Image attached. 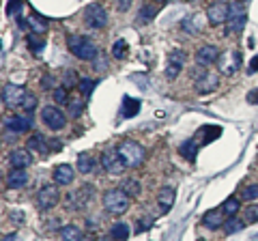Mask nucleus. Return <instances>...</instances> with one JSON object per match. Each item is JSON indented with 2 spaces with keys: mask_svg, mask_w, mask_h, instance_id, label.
Returning a JSON list of instances; mask_svg holds the SVG:
<instances>
[{
  "mask_svg": "<svg viewBox=\"0 0 258 241\" xmlns=\"http://www.w3.org/2000/svg\"><path fill=\"white\" fill-rule=\"evenodd\" d=\"M84 22H86L88 28L99 30L108 24V11L103 9L99 2H90L86 9H84Z\"/></svg>",
  "mask_w": 258,
  "mask_h": 241,
  "instance_id": "nucleus-4",
  "label": "nucleus"
},
{
  "mask_svg": "<svg viewBox=\"0 0 258 241\" xmlns=\"http://www.w3.org/2000/svg\"><path fill=\"white\" fill-rule=\"evenodd\" d=\"M123 190H125L129 196H138L140 194V183L135 179H125L123 181Z\"/></svg>",
  "mask_w": 258,
  "mask_h": 241,
  "instance_id": "nucleus-32",
  "label": "nucleus"
},
{
  "mask_svg": "<svg viewBox=\"0 0 258 241\" xmlns=\"http://www.w3.org/2000/svg\"><path fill=\"white\" fill-rule=\"evenodd\" d=\"M194 80H196V90H198V93H202V95L215 90L217 84H219L217 74L206 71V69H198V74H194Z\"/></svg>",
  "mask_w": 258,
  "mask_h": 241,
  "instance_id": "nucleus-10",
  "label": "nucleus"
},
{
  "mask_svg": "<svg viewBox=\"0 0 258 241\" xmlns=\"http://www.w3.org/2000/svg\"><path fill=\"white\" fill-rule=\"evenodd\" d=\"M140 112V101L138 99H133V97H125L123 99V116H135Z\"/></svg>",
  "mask_w": 258,
  "mask_h": 241,
  "instance_id": "nucleus-28",
  "label": "nucleus"
},
{
  "mask_svg": "<svg viewBox=\"0 0 258 241\" xmlns=\"http://www.w3.org/2000/svg\"><path fill=\"white\" fill-rule=\"evenodd\" d=\"M58 200H61V192L56 190V185H43L37 194V205H39V209H43V211L54 209L58 205Z\"/></svg>",
  "mask_w": 258,
  "mask_h": 241,
  "instance_id": "nucleus-9",
  "label": "nucleus"
},
{
  "mask_svg": "<svg viewBox=\"0 0 258 241\" xmlns=\"http://www.w3.org/2000/svg\"><path fill=\"white\" fill-rule=\"evenodd\" d=\"M228 11H230V4L213 2L209 9H206V17H209V24H211V26H222L224 22H228Z\"/></svg>",
  "mask_w": 258,
  "mask_h": 241,
  "instance_id": "nucleus-14",
  "label": "nucleus"
},
{
  "mask_svg": "<svg viewBox=\"0 0 258 241\" xmlns=\"http://www.w3.org/2000/svg\"><path fill=\"white\" fill-rule=\"evenodd\" d=\"M243 229V222L241 220H237V218H230L228 222L224 224V231H226V235H235V233H239Z\"/></svg>",
  "mask_w": 258,
  "mask_h": 241,
  "instance_id": "nucleus-33",
  "label": "nucleus"
},
{
  "mask_svg": "<svg viewBox=\"0 0 258 241\" xmlns=\"http://www.w3.org/2000/svg\"><path fill=\"white\" fill-rule=\"evenodd\" d=\"M155 13H157V9H155V6H151V4H144V6H142V9H140V22H151Z\"/></svg>",
  "mask_w": 258,
  "mask_h": 241,
  "instance_id": "nucleus-36",
  "label": "nucleus"
},
{
  "mask_svg": "<svg viewBox=\"0 0 258 241\" xmlns=\"http://www.w3.org/2000/svg\"><path fill=\"white\" fill-rule=\"evenodd\" d=\"M41 119L52 132H58V129H63L64 125H67V116H64V112H61V108H54V106H45L41 110Z\"/></svg>",
  "mask_w": 258,
  "mask_h": 241,
  "instance_id": "nucleus-8",
  "label": "nucleus"
},
{
  "mask_svg": "<svg viewBox=\"0 0 258 241\" xmlns=\"http://www.w3.org/2000/svg\"><path fill=\"white\" fill-rule=\"evenodd\" d=\"M119 155L123 158V161H125V166L127 168H135V166H140L142 161H144L146 158V151H144V147L138 145L135 140H123L121 145H119Z\"/></svg>",
  "mask_w": 258,
  "mask_h": 241,
  "instance_id": "nucleus-3",
  "label": "nucleus"
},
{
  "mask_svg": "<svg viewBox=\"0 0 258 241\" xmlns=\"http://www.w3.org/2000/svg\"><path fill=\"white\" fill-rule=\"evenodd\" d=\"M217 58H219V50L215 45H202V48L196 52V65H200V67L217 63Z\"/></svg>",
  "mask_w": 258,
  "mask_h": 241,
  "instance_id": "nucleus-15",
  "label": "nucleus"
},
{
  "mask_svg": "<svg viewBox=\"0 0 258 241\" xmlns=\"http://www.w3.org/2000/svg\"><path fill=\"white\" fill-rule=\"evenodd\" d=\"M174 198H177V192H174L172 185H166L161 187L159 194H157V207L161 213H168L174 207Z\"/></svg>",
  "mask_w": 258,
  "mask_h": 241,
  "instance_id": "nucleus-16",
  "label": "nucleus"
},
{
  "mask_svg": "<svg viewBox=\"0 0 258 241\" xmlns=\"http://www.w3.org/2000/svg\"><path fill=\"white\" fill-rule=\"evenodd\" d=\"M159 2H164V0H159Z\"/></svg>",
  "mask_w": 258,
  "mask_h": 241,
  "instance_id": "nucleus-48",
  "label": "nucleus"
},
{
  "mask_svg": "<svg viewBox=\"0 0 258 241\" xmlns=\"http://www.w3.org/2000/svg\"><path fill=\"white\" fill-rule=\"evenodd\" d=\"M127 50H129L127 48V41H125V39H119V41H114V45H112V56L121 61V58L127 56Z\"/></svg>",
  "mask_w": 258,
  "mask_h": 241,
  "instance_id": "nucleus-31",
  "label": "nucleus"
},
{
  "mask_svg": "<svg viewBox=\"0 0 258 241\" xmlns=\"http://www.w3.org/2000/svg\"><path fill=\"white\" fill-rule=\"evenodd\" d=\"M239 65H241V56H239V52L235 50H228V52H222L217 58V67L224 71L226 76H232L235 71L239 69Z\"/></svg>",
  "mask_w": 258,
  "mask_h": 241,
  "instance_id": "nucleus-11",
  "label": "nucleus"
},
{
  "mask_svg": "<svg viewBox=\"0 0 258 241\" xmlns=\"http://www.w3.org/2000/svg\"><path fill=\"white\" fill-rule=\"evenodd\" d=\"M151 224H153V218H146V220H142L140 226H138V233H142L144 229H151Z\"/></svg>",
  "mask_w": 258,
  "mask_h": 241,
  "instance_id": "nucleus-43",
  "label": "nucleus"
},
{
  "mask_svg": "<svg viewBox=\"0 0 258 241\" xmlns=\"http://www.w3.org/2000/svg\"><path fill=\"white\" fill-rule=\"evenodd\" d=\"M32 161V155L28 149H17V151H13L9 155V166L11 168H28Z\"/></svg>",
  "mask_w": 258,
  "mask_h": 241,
  "instance_id": "nucleus-21",
  "label": "nucleus"
},
{
  "mask_svg": "<svg viewBox=\"0 0 258 241\" xmlns=\"http://www.w3.org/2000/svg\"><path fill=\"white\" fill-rule=\"evenodd\" d=\"M82 112V101H71V116H80Z\"/></svg>",
  "mask_w": 258,
  "mask_h": 241,
  "instance_id": "nucleus-42",
  "label": "nucleus"
},
{
  "mask_svg": "<svg viewBox=\"0 0 258 241\" xmlns=\"http://www.w3.org/2000/svg\"><path fill=\"white\" fill-rule=\"evenodd\" d=\"M93 196V185H84L80 190L71 192L67 196V205L69 209H84V207L88 205V198Z\"/></svg>",
  "mask_w": 258,
  "mask_h": 241,
  "instance_id": "nucleus-13",
  "label": "nucleus"
},
{
  "mask_svg": "<svg viewBox=\"0 0 258 241\" xmlns=\"http://www.w3.org/2000/svg\"><path fill=\"white\" fill-rule=\"evenodd\" d=\"M54 183L56 185H69V183H73V179H75V172H73V168H71L69 164H61V166H56L54 168Z\"/></svg>",
  "mask_w": 258,
  "mask_h": 241,
  "instance_id": "nucleus-19",
  "label": "nucleus"
},
{
  "mask_svg": "<svg viewBox=\"0 0 258 241\" xmlns=\"http://www.w3.org/2000/svg\"><path fill=\"white\" fill-rule=\"evenodd\" d=\"M28 183V172H26V168H13L9 172V179H6V187H11V190H19V187H26Z\"/></svg>",
  "mask_w": 258,
  "mask_h": 241,
  "instance_id": "nucleus-20",
  "label": "nucleus"
},
{
  "mask_svg": "<svg viewBox=\"0 0 258 241\" xmlns=\"http://www.w3.org/2000/svg\"><path fill=\"white\" fill-rule=\"evenodd\" d=\"M239 207H241V205H239V198L232 196V198H228V200H226V203L222 205V211H224L228 218H235L237 213H239Z\"/></svg>",
  "mask_w": 258,
  "mask_h": 241,
  "instance_id": "nucleus-30",
  "label": "nucleus"
},
{
  "mask_svg": "<svg viewBox=\"0 0 258 241\" xmlns=\"http://www.w3.org/2000/svg\"><path fill=\"white\" fill-rule=\"evenodd\" d=\"M179 153L183 155V158H185L187 161H194V160H196V155H198V142L194 140V138L185 140L183 145L179 147Z\"/></svg>",
  "mask_w": 258,
  "mask_h": 241,
  "instance_id": "nucleus-24",
  "label": "nucleus"
},
{
  "mask_svg": "<svg viewBox=\"0 0 258 241\" xmlns=\"http://www.w3.org/2000/svg\"><path fill=\"white\" fill-rule=\"evenodd\" d=\"M241 198H243V200H256V198H258V183H252V185H248V187H243Z\"/></svg>",
  "mask_w": 258,
  "mask_h": 241,
  "instance_id": "nucleus-34",
  "label": "nucleus"
},
{
  "mask_svg": "<svg viewBox=\"0 0 258 241\" xmlns=\"http://www.w3.org/2000/svg\"><path fill=\"white\" fill-rule=\"evenodd\" d=\"M2 241H19V235H15V233H11V235H4Z\"/></svg>",
  "mask_w": 258,
  "mask_h": 241,
  "instance_id": "nucleus-46",
  "label": "nucleus"
},
{
  "mask_svg": "<svg viewBox=\"0 0 258 241\" xmlns=\"http://www.w3.org/2000/svg\"><path fill=\"white\" fill-rule=\"evenodd\" d=\"M245 222H258V205H252L245 209Z\"/></svg>",
  "mask_w": 258,
  "mask_h": 241,
  "instance_id": "nucleus-38",
  "label": "nucleus"
},
{
  "mask_svg": "<svg viewBox=\"0 0 258 241\" xmlns=\"http://www.w3.org/2000/svg\"><path fill=\"white\" fill-rule=\"evenodd\" d=\"M256 71H258V56H254V58L250 61V69H248V74H256Z\"/></svg>",
  "mask_w": 258,
  "mask_h": 241,
  "instance_id": "nucleus-44",
  "label": "nucleus"
},
{
  "mask_svg": "<svg viewBox=\"0 0 258 241\" xmlns=\"http://www.w3.org/2000/svg\"><path fill=\"white\" fill-rule=\"evenodd\" d=\"M52 97H54V101H56V103H67V99H69V95H67V86H58V88H54V93H52Z\"/></svg>",
  "mask_w": 258,
  "mask_h": 241,
  "instance_id": "nucleus-37",
  "label": "nucleus"
},
{
  "mask_svg": "<svg viewBox=\"0 0 258 241\" xmlns=\"http://www.w3.org/2000/svg\"><path fill=\"white\" fill-rule=\"evenodd\" d=\"M110 237L116 239V241H125L129 237V224L125 222H116L112 229H110Z\"/></svg>",
  "mask_w": 258,
  "mask_h": 241,
  "instance_id": "nucleus-29",
  "label": "nucleus"
},
{
  "mask_svg": "<svg viewBox=\"0 0 258 241\" xmlns=\"http://www.w3.org/2000/svg\"><path fill=\"white\" fill-rule=\"evenodd\" d=\"M26 95H28V90H26L24 86H17V84L6 82L2 86V103L9 108H17V106L22 108Z\"/></svg>",
  "mask_w": 258,
  "mask_h": 241,
  "instance_id": "nucleus-6",
  "label": "nucleus"
},
{
  "mask_svg": "<svg viewBox=\"0 0 258 241\" xmlns=\"http://www.w3.org/2000/svg\"><path fill=\"white\" fill-rule=\"evenodd\" d=\"M224 218H226V213L222 209H211V211H206L202 216V224L206 226V229H211V231L224 229V224H226Z\"/></svg>",
  "mask_w": 258,
  "mask_h": 241,
  "instance_id": "nucleus-18",
  "label": "nucleus"
},
{
  "mask_svg": "<svg viewBox=\"0 0 258 241\" xmlns=\"http://www.w3.org/2000/svg\"><path fill=\"white\" fill-rule=\"evenodd\" d=\"M19 6H22V0H11V4L6 6V15H15Z\"/></svg>",
  "mask_w": 258,
  "mask_h": 241,
  "instance_id": "nucleus-40",
  "label": "nucleus"
},
{
  "mask_svg": "<svg viewBox=\"0 0 258 241\" xmlns=\"http://www.w3.org/2000/svg\"><path fill=\"white\" fill-rule=\"evenodd\" d=\"M67 45H69L71 54L75 58H80V61H95L97 54H99L95 41H90L88 37H82V35H69Z\"/></svg>",
  "mask_w": 258,
  "mask_h": 241,
  "instance_id": "nucleus-2",
  "label": "nucleus"
},
{
  "mask_svg": "<svg viewBox=\"0 0 258 241\" xmlns=\"http://www.w3.org/2000/svg\"><path fill=\"white\" fill-rule=\"evenodd\" d=\"M248 101H250V103H258V90H254V93L248 95Z\"/></svg>",
  "mask_w": 258,
  "mask_h": 241,
  "instance_id": "nucleus-45",
  "label": "nucleus"
},
{
  "mask_svg": "<svg viewBox=\"0 0 258 241\" xmlns=\"http://www.w3.org/2000/svg\"><path fill=\"white\" fill-rule=\"evenodd\" d=\"M22 108L26 110V112H32V110L37 108V97L32 93H28V95H26V99H24V103H22Z\"/></svg>",
  "mask_w": 258,
  "mask_h": 241,
  "instance_id": "nucleus-39",
  "label": "nucleus"
},
{
  "mask_svg": "<svg viewBox=\"0 0 258 241\" xmlns=\"http://www.w3.org/2000/svg\"><path fill=\"white\" fill-rule=\"evenodd\" d=\"M101 168L106 170L108 174H114V177H119V174L125 172V161L119 155V151H103L101 153Z\"/></svg>",
  "mask_w": 258,
  "mask_h": 241,
  "instance_id": "nucleus-7",
  "label": "nucleus"
},
{
  "mask_svg": "<svg viewBox=\"0 0 258 241\" xmlns=\"http://www.w3.org/2000/svg\"><path fill=\"white\" fill-rule=\"evenodd\" d=\"M129 194L123 190V187H112V190H106L103 194L101 203H103V209L112 216H123L127 209H129Z\"/></svg>",
  "mask_w": 258,
  "mask_h": 241,
  "instance_id": "nucleus-1",
  "label": "nucleus"
},
{
  "mask_svg": "<svg viewBox=\"0 0 258 241\" xmlns=\"http://www.w3.org/2000/svg\"><path fill=\"white\" fill-rule=\"evenodd\" d=\"M245 19H248V13H245V4L243 2H232L230 4V11H228V28L226 32L232 35V32H241L243 26H245Z\"/></svg>",
  "mask_w": 258,
  "mask_h": 241,
  "instance_id": "nucleus-5",
  "label": "nucleus"
},
{
  "mask_svg": "<svg viewBox=\"0 0 258 241\" xmlns=\"http://www.w3.org/2000/svg\"><path fill=\"white\" fill-rule=\"evenodd\" d=\"M61 237H63V241H82L84 239L82 237V231L77 229V226H73V224L63 226V229H61Z\"/></svg>",
  "mask_w": 258,
  "mask_h": 241,
  "instance_id": "nucleus-27",
  "label": "nucleus"
},
{
  "mask_svg": "<svg viewBox=\"0 0 258 241\" xmlns=\"http://www.w3.org/2000/svg\"><path fill=\"white\" fill-rule=\"evenodd\" d=\"M93 88H95V82L88 80V78H82V80H80V93L86 97V99L90 97V93H93Z\"/></svg>",
  "mask_w": 258,
  "mask_h": 241,
  "instance_id": "nucleus-35",
  "label": "nucleus"
},
{
  "mask_svg": "<svg viewBox=\"0 0 258 241\" xmlns=\"http://www.w3.org/2000/svg\"><path fill=\"white\" fill-rule=\"evenodd\" d=\"M183 63H185V52L172 50L170 54H168V63H166V78H168V80L179 78L181 69H183Z\"/></svg>",
  "mask_w": 258,
  "mask_h": 241,
  "instance_id": "nucleus-12",
  "label": "nucleus"
},
{
  "mask_svg": "<svg viewBox=\"0 0 258 241\" xmlns=\"http://www.w3.org/2000/svg\"><path fill=\"white\" fill-rule=\"evenodd\" d=\"M28 151H37V153H41V155H48L50 153V149H48V145H45V138L43 136H32V138L28 140Z\"/></svg>",
  "mask_w": 258,
  "mask_h": 241,
  "instance_id": "nucleus-25",
  "label": "nucleus"
},
{
  "mask_svg": "<svg viewBox=\"0 0 258 241\" xmlns=\"http://www.w3.org/2000/svg\"><path fill=\"white\" fill-rule=\"evenodd\" d=\"M95 158L90 153H80L77 155V172H82V174H90V172H95Z\"/></svg>",
  "mask_w": 258,
  "mask_h": 241,
  "instance_id": "nucleus-22",
  "label": "nucleus"
},
{
  "mask_svg": "<svg viewBox=\"0 0 258 241\" xmlns=\"http://www.w3.org/2000/svg\"><path fill=\"white\" fill-rule=\"evenodd\" d=\"M82 241H90V239H82Z\"/></svg>",
  "mask_w": 258,
  "mask_h": 241,
  "instance_id": "nucleus-47",
  "label": "nucleus"
},
{
  "mask_svg": "<svg viewBox=\"0 0 258 241\" xmlns=\"http://www.w3.org/2000/svg\"><path fill=\"white\" fill-rule=\"evenodd\" d=\"M4 127L9 129L11 134H24L32 127V121L28 116H9V119L4 121Z\"/></svg>",
  "mask_w": 258,
  "mask_h": 241,
  "instance_id": "nucleus-17",
  "label": "nucleus"
},
{
  "mask_svg": "<svg viewBox=\"0 0 258 241\" xmlns=\"http://www.w3.org/2000/svg\"><path fill=\"white\" fill-rule=\"evenodd\" d=\"M116 9L119 11H129V6H131V0H114Z\"/></svg>",
  "mask_w": 258,
  "mask_h": 241,
  "instance_id": "nucleus-41",
  "label": "nucleus"
},
{
  "mask_svg": "<svg viewBox=\"0 0 258 241\" xmlns=\"http://www.w3.org/2000/svg\"><path fill=\"white\" fill-rule=\"evenodd\" d=\"M26 24H28V28L35 32V35H43L45 32V28H48V22H45V19L39 15V13H35L32 11L30 15H28V19H26Z\"/></svg>",
  "mask_w": 258,
  "mask_h": 241,
  "instance_id": "nucleus-23",
  "label": "nucleus"
},
{
  "mask_svg": "<svg viewBox=\"0 0 258 241\" xmlns=\"http://www.w3.org/2000/svg\"><path fill=\"white\" fill-rule=\"evenodd\" d=\"M219 134H222V129H219V127H215V125H204V127L198 129L196 138H202V142H211V140H215Z\"/></svg>",
  "mask_w": 258,
  "mask_h": 241,
  "instance_id": "nucleus-26",
  "label": "nucleus"
}]
</instances>
